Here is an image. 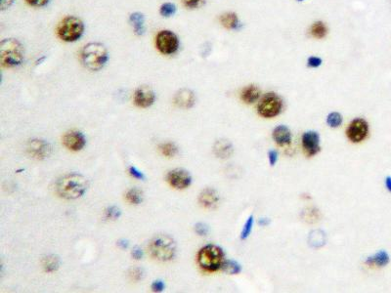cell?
I'll return each instance as SVG.
<instances>
[{
	"label": "cell",
	"mask_w": 391,
	"mask_h": 293,
	"mask_svg": "<svg viewBox=\"0 0 391 293\" xmlns=\"http://www.w3.org/2000/svg\"><path fill=\"white\" fill-rule=\"evenodd\" d=\"M88 188V182L80 174H69L57 182V194L66 199H75L84 196Z\"/></svg>",
	"instance_id": "obj_1"
},
{
	"label": "cell",
	"mask_w": 391,
	"mask_h": 293,
	"mask_svg": "<svg viewBox=\"0 0 391 293\" xmlns=\"http://www.w3.org/2000/svg\"><path fill=\"white\" fill-rule=\"evenodd\" d=\"M109 60V53L104 44L90 42L86 44L81 51V62L90 71L102 70Z\"/></svg>",
	"instance_id": "obj_2"
},
{
	"label": "cell",
	"mask_w": 391,
	"mask_h": 293,
	"mask_svg": "<svg viewBox=\"0 0 391 293\" xmlns=\"http://www.w3.org/2000/svg\"><path fill=\"white\" fill-rule=\"evenodd\" d=\"M25 58V49L16 38H6L0 42V60L2 66L15 68L22 65Z\"/></svg>",
	"instance_id": "obj_3"
},
{
	"label": "cell",
	"mask_w": 391,
	"mask_h": 293,
	"mask_svg": "<svg viewBox=\"0 0 391 293\" xmlns=\"http://www.w3.org/2000/svg\"><path fill=\"white\" fill-rule=\"evenodd\" d=\"M224 257L225 254L221 247L215 244H208L198 253V264L203 271L216 272L222 269Z\"/></svg>",
	"instance_id": "obj_4"
},
{
	"label": "cell",
	"mask_w": 391,
	"mask_h": 293,
	"mask_svg": "<svg viewBox=\"0 0 391 293\" xmlns=\"http://www.w3.org/2000/svg\"><path fill=\"white\" fill-rule=\"evenodd\" d=\"M84 22L74 16H68L64 18L57 28L58 36L65 42L77 41L84 35Z\"/></svg>",
	"instance_id": "obj_5"
},
{
	"label": "cell",
	"mask_w": 391,
	"mask_h": 293,
	"mask_svg": "<svg viewBox=\"0 0 391 293\" xmlns=\"http://www.w3.org/2000/svg\"><path fill=\"white\" fill-rule=\"evenodd\" d=\"M149 252L152 257L159 261H169L175 256L176 245L171 238L160 235L150 242Z\"/></svg>",
	"instance_id": "obj_6"
},
{
	"label": "cell",
	"mask_w": 391,
	"mask_h": 293,
	"mask_svg": "<svg viewBox=\"0 0 391 293\" xmlns=\"http://www.w3.org/2000/svg\"><path fill=\"white\" fill-rule=\"evenodd\" d=\"M283 110V100L279 95L270 92L264 95L257 106L258 115L264 118H272L280 115Z\"/></svg>",
	"instance_id": "obj_7"
},
{
	"label": "cell",
	"mask_w": 391,
	"mask_h": 293,
	"mask_svg": "<svg viewBox=\"0 0 391 293\" xmlns=\"http://www.w3.org/2000/svg\"><path fill=\"white\" fill-rule=\"evenodd\" d=\"M156 46L163 55H172L179 49L178 36L171 31H161L156 37Z\"/></svg>",
	"instance_id": "obj_8"
},
{
	"label": "cell",
	"mask_w": 391,
	"mask_h": 293,
	"mask_svg": "<svg viewBox=\"0 0 391 293\" xmlns=\"http://www.w3.org/2000/svg\"><path fill=\"white\" fill-rule=\"evenodd\" d=\"M369 134V124L364 118L352 120L346 130V136L352 143L364 141Z\"/></svg>",
	"instance_id": "obj_9"
},
{
	"label": "cell",
	"mask_w": 391,
	"mask_h": 293,
	"mask_svg": "<svg viewBox=\"0 0 391 293\" xmlns=\"http://www.w3.org/2000/svg\"><path fill=\"white\" fill-rule=\"evenodd\" d=\"M302 149L308 157H314L321 150L320 136L316 131H307L301 138Z\"/></svg>",
	"instance_id": "obj_10"
},
{
	"label": "cell",
	"mask_w": 391,
	"mask_h": 293,
	"mask_svg": "<svg viewBox=\"0 0 391 293\" xmlns=\"http://www.w3.org/2000/svg\"><path fill=\"white\" fill-rule=\"evenodd\" d=\"M168 182L171 187L177 190L188 188L192 183L190 174L182 169H175L170 171L168 174Z\"/></svg>",
	"instance_id": "obj_11"
},
{
	"label": "cell",
	"mask_w": 391,
	"mask_h": 293,
	"mask_svg": "<svg viewBox=\"0 0 391 293\" xmlns=\"http://www.w3.org/2000/svg\"><path fill=\"white\" fill-rule=\"evenodd\" d=\"M155 100H156L155 92L149 86H140L136 89L133 97L134 104L139 108H144V109L153 105L155 103Z\"/></svg>",
	"instance_id": "obj_12"
},
{
	"label": "cell",
	"mask_w": 391,
	"mask_h": 293,
	"mask_svg": "<svg viewBox=\"0 0 391 293\" xmlns=\"http://www.w3.org/2000/svg\"><path fill=\"white\" fill-rule=\"evenodd\" d=\"M28 152L33 158L43 159L51 154V146L43 140H32L28 145Z\"/></svg>",
	"instance_id": "obj_13"
},
{
	"label": "cell",
	"mask_w": 391,
	"mask_h": 293,
	"mask_svg": "<svg viewBox=\"0 0 391 293\" xmlns=\"http://www.w3.org/2000/svg\"><path fill=\"white\" fill-rule=\"evenodd\" d=\"M85 136L77 131L68 132L63 137L64 146L74 152L80 151L85 146Z\"/></svg>",
	"instance_id": "obj_14"
},
{
	"label": "cell",
	"mask_w": 391,
	"mask_h": 293,
	"mask_svg": "<svg viewBox=\"0 0 391 293\" xmlns=\"http://www.w3.org/2000/svg\"><path fill=\"white\" fill-rule=\"evenodd\" d=\"M196 103V97L190 89H180L174 96V104L182 109H190Z\"/></svg>",
	"instance_id": "obj_15"
},
{
	"label": "cell",
	"mask_w": 391,
	"mask_h": 293,
	"mask_svg": "<svg viewBox=\"0 0 391 293\" xmlns=\"http://www.w3.org/2000/svg\"><path fill=\"white\" fill-rule=\"evenodd\" d=\"M272 137L279 146H287L292 142V132L289 127L285 125H279L273 130Z\"/></svg>",
	"instance_id": "obj_16"
},
{
	"label": "cell",
	"mask_w": 391,
	"mask_h": 293,
	"mask_svg": "<svg viewBox=\"0 0 391 293\" xmlns=\"http://www.w3.org/2000/svg\"><path fill=\"white\" fill-rule=\"evenodd\" d=\"M199 201L205 208H213L218 204L219 197L217 193L212 189L203 190L199 197Z\"/></svg>",
	"instance_id": "obj_17"
},
{
	"label": "cell",
	"mask_w": 391,
	"mask_h": 293,
	"mask_svg": "<svg viewBox=\"0 0 391 293\" xmlns=\"http://www.w3.org/2000/svg\"><path fill=\"white\" fill-rule=\"evenodd\" d=\"M213 152L219 158H228L232 156V144L227 140H218L213 146Z\"/></svg>",
	"instance_id": "obj_18"
},
{
	"label": "cell",
	"mask_w": 391,
	"mask_h": 293,
	"mask_svg": "<svg viewBox=\"0 0 391 293\" xmlns=\"http://www.w3.org/2000/svg\"><path fill=\"white\" fill-rule=\"evenodd\" d=\"M129 22L132 25V27L134 29V32H135L136 35L141 36V35H143L145 33V31H146L145 16L142 13H140V12L132 13L129 16Z\"/></svg>",
	"instance_id": "obj_19"
},
{
	"label": "cell",
	"mask_w": 391,
	"mask_h": 293,
	"mask_svg": "<svg viewBox=\"0 0 391 293\" xmlns=\"http://www.w3.org/2000/svg\"><path fill=\"white\" fill-rule=\"evenodd\" d=\"M259 97H260V90L258 87L254 85H250L243 88L241 93V98L245 104H253L259 99Z\"/></svg>",
	"instance_id": "obj_20"
},
{
	"label": "cell",
	"mask_w": 391,
	"mask_h": 293,
	"mask_svg": "<svg viewBox=\"0 0 391 293\" xmlns=\"http://www.w3.org/2000/svg\"><path fill=\"white\" fill-rule=\"evenodd\" d=\"M389 263V255L384 250L377 252L375 255L369 257L366 260V264L370 266H377V267H384Z\"/></svg>",
	"instance_id": "obj_21"
},
{
	"label": "cell",
	"mask_w": 391,
	"mask_h": 293,
	"mask_svg": "<svg viewBox=\"0 0 391 293\" xmlns=\"http://www.w3.org/2000/svg\"><path fill=\"white\" fill-rule=\"evenodd\" d=\"M220 23L224 28L228 30H236L240 25L238 16L235 13H225L221 15Z\"/></svg>",
	"instance_id": "obj_22"
},
{
	"label": "cell",
	"mask_w": 391,
	"mask_h": 293,
	"mask_svg": "<svg viewBox=\"0 0 391 293\" xmlns=\"http://www.w3.org/2000/svg\"><path fill=\"white\" fill-rule=\"evenodd\" d=\"M310 33L313 37L318 38V39L324 38L328 33L327 26L323 22H316L311 26Z\"/></svg>",
	"instance_id": "obj_23"
},
{
	"label": "cell",
	"mask_w": 391,
	"mask_h": 293,
	"mask_svg": "<svg viewBox=\"0 0 391 293\" xmlns=\"http://www.w3.org/2000/svg\"><path fill=\"white\" fill-rule=\"evenodd\" d=\"M325 241H326V237L322 231H314L309 236V243L313 247L318 248L323 246L325 244Z\"/></svg>",
	"instance_id": "obj_24"
},
{
	"label": "cell",
	"mask_w": 391,
	"mask_h": 293,
	"mask_svg": "<svg viewBox=\"0 0 391 293\" xmlns=\"http://www.w3.org/2000/svg\"><path fill=\"white\" fill-rule=\"evenodd\" d=\"M222 270L230 275H238L242 272V266L239 262L235 260H225L223 263Z\"/></svg>",
	"instance_id": "obj_25"
},
{
	"label": "cell",
	"mask_w": 391,
	"mask_h": 293,
	"mask_svg": "<svg viewBox=\"0 0 391 293\" xmlns=\"http://www.w3.org/2000/svg\"><path fill=\"white\" fill-rule=\"evenodd\" d=\"M43 266L46 272H54L59 267V259L55 256H48L43 259Z\"/></svg>",
	"instance_id": "obj_26"
},
{
	"label": "cell",
	"mask_w": 391,
	"mask_h": 293,
	"mask_svg": "<svg viewBox=\"0 0 391 293\" xmlns=\"http://www.w3.org/2000/svg\"><path fill=\"white\" fill-rule=\"evenodd\" d=\"M176 5L174 3H171V2H166L163 4H161L160 8H159V14L164 17V18H170L172 16H174V14L176 13Z\"/></svg>",
	"instance_id": "obj_27"
},
{
	"label": "cell",
	"mask_w": 391,
	"mask_h": 293,
	"mask_svg": "<svg viewBox=\"0 0 391 293\" xmlns=\"http://www.w3.org/2000/svg\"><path fill=\"white\" fill-rule=\"evenodd\" d=\"M126 198L129 203L139 204L142 201V193L137 189H131L127 192Z\"/></svg>",
	"instance_id": "obj_28"
},
{
	"label": "cell",
	"mask_w": 391,
	"mask_h": 293,
	"mask_svg": "<svg viewBox=\"0 0 391 293\" xmlns=\"http://www.w3.org/2000/svg\"><path fill=\"white\" fill-rule=\"evenodd\" d=\"M159 151H160L161 155H163L164 157H173L177 154L178 149L172 143H166V144H161L159 146Z\"/></svg>",
	"instance_id": "obj_29"
},
{
	"label": "cell",
	"mask_w": 391,
	"mask_h": 293,
	"mask_svg": "<svg viewBox=\"0 0 391 293\" xmlns=\"http://www.w3.org/2000/svg\"><path fill=\"white\" fill-rule=\"evenodd\" d=\"M342 120H343L342 115H340L339 113H337V112L331 113L327 116V124L330 127H333V128H337L338 126L341 125Z\"/></svg>",
	"instance_id": "obj_30"
},
{
	"label": "cell",
	"mask_w": 391,
	"mask_h": 293,
	"mask_svg": "<svg viewBox=\"0 0 391 293\" xmlns=\"http://www.w3.org/2000/svg\"><path fill=\"white\" fill-rule=\"evenodd\" d=\"M254 216L251 215L248 218V220H246V222L244 223V225H243V230H242V233H241V239L242 240H246L251 236L253 229H254Z\"/></svg>",
	"instance_id": "obj_31"
},
{
	"label": "cell",
	"mask_w": 391,
	"mask_h": 293,
	"mask_svg": "<svg viewBox=\"0 0 391 293\" xmlns=\"http://www.w3.org/2000/svg\"><path fill=\"white\" fill-rule=\"evenodd\" d=\"M183 5L188 9H199L202 7L208 0H181Z\"/></svg>",
	"instance_id": "obj_32"
},
{
	"label": "cell",
	"mask_w": 391,
	"mask_h": 293,
	"mask_svg": "<svg viewBox=\"0 0 391 293\" xmlns=\"http://www.w3.org/2000/svg\"><path fill=\"white\" fill-rule=\"evenodd\" d=\"M120 215V211L116 207H111L106 211V217L108 219H117Z\"/></svg>",
	"instance_id": "obj_33"
},
{
	"label": "cell",
	"mask_w": 391,
	"mask_h": 293,
	"mask_svg": "<svg viewBox=\"0 0 391 293\" xmlns=\"http://www.w3.org/2000/svg\"><path fill=\"white\" fill-rule=\"evenodd\" d=\"M28 4L33 7H43L49 3L50 0H26Z\"/></svg>",
	"instance_id": "obj_34"
},
{
	"label": "cell",
	"mask_w": 391,
	"mask_h": 293,
	"mask_svg": "<svg viewBox=\"0 0 391 293\" xmlns=\"http://www.w3.org/2000/svg\"><path fill=\"white\" fill-rule=\"evenodd\" d=\"M268 160L271 166H274L278 161V152L275 150H271L268 153Z\"/></svg>",
	"instance_id": "obj_35"
},
{
	"label": "cell",
	"mask_w": 391,
	"mask_h": 293,
	"mask_svg": "<svg viewBox=\"0 0 391 293\" xmlns=\"http://www.w3.org/2000/svg\"><path fill=\"white\" fill-rule=\"evenodd\" d=\"M322 64V60L319 58V57H310L307 61V65L310 67V68H318L320 67Z\"/></svg>",
	"instance_id": "obj_36"
},
{
	"label": "cell",
	"mask_w": 391,
	"mask_h": 293,
	"mask_svg": "<svg viewBox=\"0 0 391 293\" xmlns=\"http://www.w3.org/2000/svg\"><path fill=\"white\" fill-rule=\"evenodd\" d=\"M195 230L197 232V234H199L200 236H207V234L209 233V228L207 227V225L201 224V223L196 225Z\"/></svg>",
	"instance_id": "obj_37"
},
{
	"label": "cell",
	"mask_w": 391,
	"mask_h": 293,
	"mask_svg": "<svg viewBox=\"0 0 391 293\" xmlns=\"http://www.w3.org/2000/svg\"><path fill=\"white\" fill-rule=\"evenodd\" d=\"M305 213H306L305 218H306L308 222H309V221L314 222V221L318 218V212L315 210H308Z\"/></svg>",
	"instance_id": "obj_38"
},
{
	"label": "cell",
	"mask_w": 391,
	"mask_h": 293,
	"mask_svg": "<svg viewBox=\"0 0 391 293\" xmlns=\"http://www.w3.org/2000/svg\"><path fill=\"white\" fill-rule=\"evenodd\" d=\"M152 289L154 291H162L164 289V284H163L162 282H160V281H157V282L153 283Z\"/></svg>",
	"instance_id": "obj_39"
},
{
	"label": "cell",
	"mask_w": 391,
	"mask_h": 293,
	"mask_svg": "<svg viewBox=\"0 0 391 293\" xmlns=\"http://www.w3.org/2000/svg\"><path fill=\"white\" fill-rule=\"evenodd\" d=\"M14 0H0V7L1 10L4 11L8 8H10L11 5L13 4Z\"/></svg>",
	"instance_id": "obj_40"
},
{
	"label": "cell",
	"mask_w": 391,
	"mask_h": 293,
	"mask_svg": "<svg viewBox=\"0 0 391 293\" xmlns=\"http://www.w3.org/2000/svg\"><path fill=\"white\" fill-rule=\"evenodd\" d=\"M130 276H131V278H132L133 280L139 281L140 279H142V271H141L140 269H135V270H133V271L131 272Z\"/></svg>",
	"instance_id": "obj_41"
},
{
	"label": "cell",
	"mask_w": 391,
	"mask_h": 293,
	"mask_svg": "<svg viewBox=\"0 0 391 293\" xmlns=\"http://www.w3.org/2000/svg\"><path fill=\"white\" fill-rule=\"evenodd\" d=\"M129 172H130V174H131L133 177H135V178H143V175H142V173H141L140 171H138L137 169H136L135 168H130V169H129Z\"/></svg>",
	"instance_id": "obj_42"
},
{
	"label": "cell",
	"mask_w": 391,
	"mask_h": 293,
	"mask_svg": "<svg viewBox=\"0 0 391 293\" xmlns=\"http://www.w3.org/2000/svg\"><path fill=\"white\" fill-rule=\"evenodd\" d=\"M385 187L388 190V192L391 193V177L388 176L385 178Z\"/></svg>",
	"instance_id": "obj_43"
},
{
	"label": "cell",
	"mask_w": 391,
	"mask_h": 293,
	"mask_svg": "<svg viewBox=\"0 0 391 293\" xmlns=\"http://www.w3.org/2000/svg\"><path fill=\"white\" fill-rule=\"evenodd\" d=\"M259 224H260V226L264 227V226L269 224V220L267 219V218H261V219L259 220Z\"/></svg>",
	"instance_id": "obj_44"
},
{
	"label": "cell",
	"mask_w": 391,
	"mask_h": 293,
	"mask_svg": "<svg viewBox=\"0 0 391 293\" xmlns=\"http://www.w3.org/2000/svg\"><path fill=\"white\" fill-rule=\"evenodd\" d=\"M132 255H133L136 259H140V258L142 257V252H139V250H134L133 253H132Z\"/></svg>",
	"instance_id": "obj_45"
},
{
	"label": "cell",
	"mask_w": 391,
	"mask_h": 293,
	"mask_svg": "<svg viewBox=\"0 0 391 293\" xmlns=\"http://www.w3.org/2000/svg\"><path fill=\"white\" fill-rule=\"evenodd\" d=\"M297 1H304V0H297Z\"/></svg>",
	"instance_id": "obj_46"
}]
</instances>
